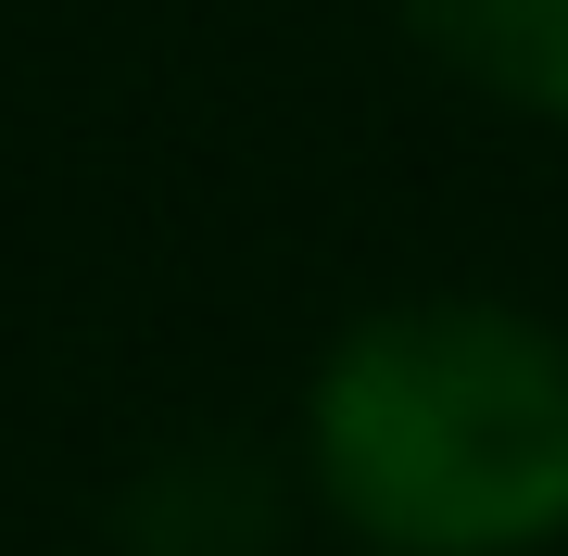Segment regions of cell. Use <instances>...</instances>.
Listing matches in <instances>:
<instances>
[{
	"instance_id": "1",
	"label": "cell",
	"mask_w": 568,
	"mask_h": 556,
	"mask_svg": "<svg viewBox=\"0 0 568 556\" xmlns=\"http://www.w3.org/2000/svg\"><path fill=\"white\" fill-rule=\"evenodd\" d=\"M291 481L354 556H556L568 316L480 279L354 304L291 392Z\"/></svg>"
},
{
	"instance_id": "2",
	"label": "cell",
	"mask_w": 568,
	"mask_h": 556,
	"mask_svg": "<svg viewBox=\"0 0 568 556\" xmlns=\"http://www.w3.org/2000/svg\"><path fill=\"white\" fill-rule=\"evenodd\" d=\"M291 506H304L291 455L190 431V443H152L140 468L114 481V544L126 556H278Z\"/></svg>"
},
{
	"instance_id": "3",
	"label": "cell",
	"mask_w": 568,
	"mask_h": 556,
	"mask_svg": "<svg viewBox=\"0 0 568 556\" xmlns=\"http://www.w3.org/2000/svg\"><path fill=\"white\" fill-rule=\"evenodd\" d=\"M392 26L480 114L568 140V0H392Z\"/></svg>"
}]
</instances>
